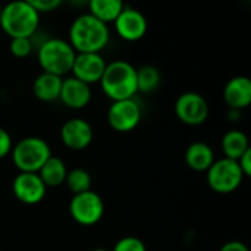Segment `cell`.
I'll return each mask as SVG.
<instances>
[{
	"mask_svg": "<svg viewBox=\"0 0 251 251\" xmlns=\"http://www.w3.org/2000/svg\"><path fill=\"white\" fill-rule=\"evenodd\" d=\"M109 40V25L88 12L76 16L69 26V44L76 53H100Z\"/></svg>",
	"mask_w": 251,
	"mask_h": 251,
	"instance_id": "cell-1",
	"label": "cell"
},
{
	"mask_svg": "<svg viewBox=\"0 0 251 251\" xmlns=\"http://www.w3.org/2000/svg\"><path fill=\"white\" fill-rule=\"evenodd\" d=\"M103 93L113 101L132 99L137 93V69L126 60H113L106 65L100 79Z\"/></svg>",
	"mask_w": 251,
	"mask_h": 251,
	"instance_id": "cell-2",
	"label": "cell"
},
{
	"mask_svg": "<svg viewBox=\"0 0 251 251\" xmlns=\"http://www.w3.org/2000/svg\"><path fill=\"white\" fill-rule=\"evenodd\" d=\"M40 24V13L28 0H15L1 6L0 26L10 38H31Z\"/></svg>",
	"mask_w": 251,
	"mask_h": 251,
	"instance_id": "cell-3",
	"label": "cell"
},
{
	"mask_svg": "<svg viewBox=\"0 0 251 251\" xmlns=\"http://www.w3.org/2000/svg\"><path fill=\"white\" fill-rule=\"evenodd\" d=\"M76 51L63 38H49L38 49V63L43 72L63 76L71 72Z\"/></svg>",
	"mask_w": 251,
	"mask_h": 251,
	"instance_id": "cell-4",
	"label": "cell"
},
{
	"mask_svg": "<svg viewBox=\"0 0 251 251\" xmlns=\"http://www.w3.org/2000/svg\"><path fill=\"white\" fill-rule=\"evenodd\" d=\"M10 154L19 172L37 174L51 156V149L49 143L40 137H25L13 146Z\"/></svg>",
	"mask_w": 251,
	"mask_h": 251,
	"instance_id": "cell-5",
	"label": "cell"
},
{
	"mask_svg": "<svg viewBox=\"0 0 251 251\" xmlns=\"http://www.w3.org/2000/svg\"><path fill=\"white\" fill-rule=\"evenodd\" d=\"M244 174L241 172L237 160L222 157L215 160L207 169V184L219 194H229L240 188L243 184Z\"/></svg>",
	"mask_w": 251,
	"mask_h": 251,
	"instance_id": "cell-6",
	"label": "cell"
},
{
	"mask_svg": "<svg viewBox=\"0 0 251 251\" xmlns=\"http://www.w3.org/2000/svg\"><path fill=\"white\" fill-rule=\"evenodd\" d=\"M69 213L76 224L93 226L99 224L104 215L103 199L93 190L75 194L69 203Z\"/></svg>",
	"mask_w": 251,
	"mask_h": 251,
	"instance_id": "cell-7",
	"label": "cell"
},
{
	"mask_svg": "<svg viewBox=\"0 0 251 251\" xmlns=\"http://www.w3.org/2000/svg\"><path fill=\"white\" fill-rule=\"evenodd\" d=\"M141 116L143 110L135 97L113 101L107 110V122L118 132H129L135 129L141 121Z\"/></svg>",
	"mask_w": 251,
	"mask_h": 251,
	"instance_id": "cell-8",
	"label": "cell"
},
{
	"mask_svg": "<svg viewBox=\"0 0 251 251\" xmlns=\"http://www.w3.org/2000/svg\"><path fill=\"white\" fill-rule=\"evenodd\" d=\"M175 115L187 125H201L209 116V103L196 91L182 93L175 101Z\"/></svg>",
	"mask_w": 251,
	"mask_h": 251,
	"instance_id": "cell-9",
	"label": "cell"
},
{
	"mask_svg": "<svg viewBox=\"0 0 251 251\" xmlns=\"http://www.w3.org/2000/svg\"><path fill=\"white\" fill-rule=\"evenodd\" d=\"M12 191L21 203L34 206L44 199L47 187L44 185L38 174L19 172L12 182Z\"/></svg>",
	"mask_w": 251,
	"mask_h": 251,
	"instance_id": "cell-10",
	"label": "cell"
},
{
	"mask_svg": "<svg viewBox=\"0 0 251 251\" xmlns=\"http://www.w3.org/2000/svg\"><path fill=\"white\" fill-rule=\"evenodd\" d=\"M147 18L143 12L125 6L115 19V29L118 35L126 41H138L147 32Z\"/></svg>",
	"mask_w": 251,
	"mask_h": 251,
	"instance_id": "cell-11",
	"label": "cell"
},
{
	"mask_svg": "<svg viewBox=\"0 0 251 251\" xmlns=\"http://www.w3.org/2000/svg\"><path fill=\"white\" fill-rule=\"evenodd\" d=\"M106 60L100 53H76L71 72L72 76L91 85L100 82L106 69Z\"/></svg>",
	"mask_w": 251,
	"mask_h": 251,
	"instance_id": "cell-12",
	"label": "cell"
},
{
	"mask_svg": "<svg viewBox=\"0 0 251 251\" xmlns=\"http://www.w3.org/2000/svg\"><path fill=\"white\" fill-rule=\"evenodd\" d=\"M93 126L81 118H72L66 121L60 128L62 143L71 150H84L93 141Z\"/></svg>",
	"mask_w": 251,
	"mask_h": 251,
	"instance_id": "cell-13",
	"label": "cell"
},
{
	"mask_svg": "<svg viewBox=\"0 0 251 251\" xmlns=\"http://www.w3.org/2000/svg\"><path fill=\"white\" fill-rule=\"evenodd\" d=\"M59 99L69 109H84L91 100V87L74 76L62 81Z\"/></svg>",
	"mask_w": 251,
	"mask_h": 251,
	"instance_id": "cell-14",
	"label": "cell"
},
{
	"mask_svg": "<svg viewBox=\"0 0 251 251\" xmlns=\"http://www.w3.org/2000/svg\"><path fill=\"white\" fill-rule=\"evenodd\" d=\"M224 100L229 109L241 110L251 103V81L247 76H234L224 87Z\"/></svg>",
	"mask_w": 251,
	"mask_h": 251,
	"instance_id": "cell-15",
	"label": "cell"
},
{
	"mask_svg": "<svg viewBox=\"0 0 251 251\" xmlns=\"http://www.w3.org/2000/svg\"><path fill=\"white\" fill-rule=\"evenodd\" d=\"M215 162V153L212 147L203 141L191 143L185 150V163L188 168L197 172H207Z\"/></svg>",
	"mask_w": 251,
	"mask_h": 251,
	"instance_id": "cell-16",
	"label": "cell"
},
{
	"mask_svg": "<svg viewBox=\"0 0 251 251\" xmlns=\"http://www.w3.org/2000/svg\"><path fill=\"white\" fill-rule=\"evenodd\" d=\"M62 78L53 74L41 72L32 82V93L40 101H54L60 96Z\"/></svg>",
	"mask_w": 251,
	"mask_h": 251,
	"instance_id": "cell-17",
	"label": "cell"
},
{
	"mask_svg": "<svg viewBox=\"0 0 251 251\" xmlns=\"http://www.w3.org/2000/svg\"><path fill=\"white\" fill-rule=\"evenodd\" d=\"M37 174L46 187H59L65 182L68 169H66L65 162L60 157L51 154Z\"/></svg>",
	"mask_w": 251,
	"mask_h": 251,
	"instance_id": "cell-18",
	"label": "cell"
},
{
	"mask_svg": "<svg viewBox=\"0 0 251 251\" xmlns=\"http://www.w3.org/2000/svg\"><path fill=\"white\" fill-rule=\"evenodd\" d=\"M250 147L249 137L240 131V129H232L224 134L222 137V151L226 159L231 160H238Z\"/></svg>",
	"mask_w": 251,
	"mask_h": 251,
	"instance_id": "cell-19",
	"label": "cell"
},
{
	"mask_svg": "<svg viewBox=\"0 0 251 251\" xmlns=\"http://www.w3.org/2000/svg\"><path fill=\"white\" fill-rule=\"evenodd\" d=\"M124 7L125 4L121 0H91L88 3V13H91L99 21L109 24L115 22V19L118 18Z\"/></svg>",
	"mask_w": 251,
	"mask_h": 251,
	"instance_id": "cell-20",
	"label": "cell"
},
{
	"mask_svg": "<svg viewBox=\"0 0 251 251\" xmlns=\"http://www.w3.org/2000/svg\"><path fill=\"white\" fill-rule=\"evenodd\" d=\"M65 184L68 185L69 191L75 196V194L85 193V191L91 190L93 179H91V175L87 169L75 168L72 171H68Z\"/></svg>",
	"mask_w": 251,
	"mask_h": 251,
	"instance_id": "cell-21",
	"label": "cell"
},
{
	"mask_svg": "<svg viewBox=\"0 0 251 251\" xmlns=\"http://www.w3.org/2000/svg\"><path fill=\"white\" fill-rule=\"evenodd\" d=\"M160 84V72L151 65H144L137 69V88L141 93H151Z\"/></svg>",
	"mask_w": 251,
	"mask_h": 251,
	"instance_id": "cell-22",
	"label": "cell"
},
{
	"mask_svg": "<svg viewBox=\"0 0 251 251\" xmlns=\"http://www.w3.org/2000/svg\"><path fill=\"white\" fill-rule=\"evenodd\" d=\"M112 251H147V247L143 243V240H140L134 235H128V237L121 238L113 246Z\"/></svg>",
	"mask_w": 251,
	"mask_h": 251,
	"instance_id": "cell-23",
	"label": "cell"
},
{
	"mask_svg": "<svg viewBox=\"0 0 251 251\" xmlns=\"http://www.w3.org/2000/svg\"><path fill=\"white\" fill-rule=\"evenodd\" d=\"M10 53L15 57H26L29 56V53L32 51V43L31 38H10V44H9Z\"/></svg>",
	"mask_w": 251,
	"mask_h": 251,
	"instance_id": "cell-24",
	"label": "cell"
},
{
	"mask_svg": "<svg viewBox=\"0 0 251 251\" xmlns=\"http://www.w3.org/2000/svg\"><path fill=\"white\" fill-rule=\"evenodd\" d=\"M28 1L31 3V6L38 13H41V12H51V10L57 9L62 4L60 0H28Z\"/></svg>",
	"mask_w": 251,
	"mask_h": 251,
	"instance_id": "cell-25",
	"label": "cell"
},
{
	"mask_svg": "<svg viewBox=\"0 0 251 251\" xmlns=\"http://www.w3.org/2000/svg\"><path fill=\"white\" fill-rule=\"evenodd\" d=\"M12 149H13V141H12L10 134L4 128L0 126V159L10 154Z\"/></svg>",
	"mask_w": 251,
	"mask_h": 251,
	"instance_id": "cell-26",
	"label": "cell"
},
{
	"mask_svg": "<svg viewBox=\"0 0 251 251\" xmlns=\"http://www.w3.org/2000/svg\"><path fill=\"white\" fill-rule=\"evenodd\" d=\"M241 172L244 174V176H250L251 175V149H249L238 160H237Z\"/></svg>",
	"mask_w": 251,
	"mask_h": 251,
	"instance_id": "cell-27",
	"label": "cell"
},
{
	"mask_svg": "<svg viewBox=\"0 0 251 251\" xmlns=\"http://www.w3.org/2000/svg\"><path fill=\"white\" fill-rule=\"evenodd\" d=\"M219 251H250V250H249V247H247L244 243H241V241H228V243H225V244L221 247V250Z\"/></svg>",
	"mask_w": 251,
	"mask_h": 251,
	"instance_id": "cell-28",
	"label": "cell"
},
{
	"mask_svg": "<svg viewBox=\"0 0 251 251\" xmlns=\"http://www.w3.org/2000/svg\"><path fill=\"white\" fill-rule=\"evenodd\" d=\"M91 251H110V250H107V249H94V250H91Z\"/></svg>",
	"mask_w": 251,
	"mask_h": 251,
	"instance_id": "cell-29",
	"label": "cell"
},
{
	"mask_svg": "<svg viewBox=\"0 0 251 251\" xmlns=\"http://www.w3.org/2000/svg\"><path fill=\"white\" fill-rule=\"evenodd\" d=\"M0 15H1V4H0Z\"/></svg>",
	"mask_w": 251,
	"mask_h": 251,
	"instance_id": "cell-30",
	"label": "cell"
}]
</instances>
